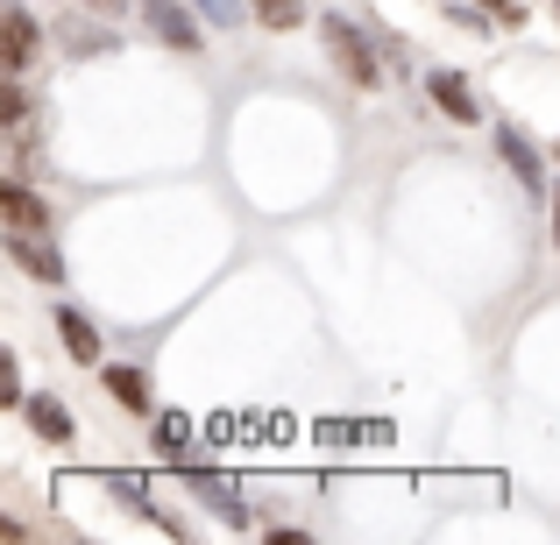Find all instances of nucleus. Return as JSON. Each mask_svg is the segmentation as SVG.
Instances as JSON below:
<instances>
[{"label":"nucleus","instance_id":"obj_1","mask_svg":"<svg viewBox=\"0 0 560 545\" xmlns=\"http://www.w3.org/2000/svg\"><path fill=\"white\" fill-rule=\"evenodd\" d=\"M319 43H327L334 71H341L348 85H362V93H376V85H383V57H376L383 43H370L348 14H327V22H319Z\"/></svg>","mask_w":560,"mask_h":545},{"label":"nucleus","instance_id":"obj_2","mask_svg":"<svg viewBox=\"0 0 560 545\" xmlns=\"http://www.w3.org/2000/svg\"><path fill=\"white\" fill-rule=\"evenodd\" d=\"M178 475H185V489L199 496L206 510H213L228 532H248V503H242V489H234L228 475H213V467H191V461H178Z\"/></svg>","mask_w":560,"mask_h":545},{"label":"nucleus","instance_id":"obj_3","mask_svg":"<svg viewBox=\"0 0 560 545\" xmlns=\"http://www.w3.org/2000/svg\"><path fill=\"white\" fill-rule=\"evenodd\" d=\"M36 50H43L36 14H28L22 0H8V8H0V57H8V71H28V64H36Z\"/></svg>","mask_w":560,"mask_h":545},{"label":"nucleus","instance_id":"obj_4","mask_svg":"<svg viewBox=\"0 0 560 545\" xmlns=\"http://www.w3.org/2000/svg\"><path fill=\"white\" fill-rule=\"evenodd\" d=\"M0 248H8V262H14L22 276H36V284H65V256H57V248L43 241V234L8 227V241H0Z\"/></svg>","mask_w":560,"mask_h":545},{"label":"nucleus","instance_id":"obj_5","mask_svg":"<svg viewBox=\"0 0 560 545\" xmlns=\"http://www.w3.org/2000/svg\"><path fill=\"white\" fill-rule=\"evenodd\" d=\"M142 8H150L156 43H171L178 57H199V22H191L199 8H185V0H142Z\"/></svg>","mask_w":560,"mask_h":545},{"label":"nucleus","instance_id":"obj_6","mask_svg":"<svg viewBox=\"0 0 560 545\" xmlns=\"http://www.w3.org/2000/svg\"><path fill=\"white\" fill-rule=\"evenodd\" d=\"M425 99H433L440 114H447V121H482V107H476V85L462 79V71H425Z\"/></svg>","mask_w":560,"mask_h":545},{"label":"nucleus","instance_id":"obj_7","mask_svg":"<svg viewBox=\"0 0 560 545\" xmlns=\"http://www.w3.org/2000/svg\"><path fill=\"white\" fill-rule=\"evenodd\" d=\"M497 156H504L511 164V178H518L525 191H547V164H539V150H533V135H525V128H497Z\"/></svg>","mask_w":560,"mask_h":545},{"label":"nucleus","instance_id":"obj_8","mask_svg":"<svg viewBox=\"0 0 560 545\" xmlns=\"http://www.w3.org/2000/svg\"><path fill=\"white\" fill-rule=\"evenodd\" d=\"M22 418H28V433H36V439H50V447H71V433H79V425H71V411L57 404L50 390H28Z\"/></svg>","mask_w":560,"mask_h":545},{"label":"nucleus","instance_id":"obj_9","mask_svg":"<svg viewBox=\"0 0 560 545\" xmlns=\"http://www.w3.org/2000/svg\"><path fill=\"white\" fill-rule=\"evenodd\" d=\"M0 213H8V227H22V234H50V205H43L36 199V191H28L22 178H8V185H0Z\"/></svg>","mask_w":560,"mask_h":545},{"label":"nucleus","instance_id":"obj_10","mask_svg":"<svg viewBox=\"0 0 560 545\" xmlns=\"http://www.w3.org/2000/svg\"><path fill=\"white\" fill-rule=\"evenodd\" d=\"M100 382H107V396L121 411H136V418H150V376H142V368H128V362H114V368H100Z\"/></svg>","mask_w":560,"mask_h":545},{"label":"nucleus","instance_id":"obj_11","mask_svg":"<svg viewBox=\"0 0 560 545\" xmlns=\"http://www.w3.org/2000/svg\"><path fill=\"white\" fill-rule=\"evenodd\" d=\"M57 333H65V355L71 362H85V368L100 362V327L79 312V305H57Z\"/></svg>","mask_w":560,"mask_h":545},{"label":"nucleus","instance_id":"obj_12","mask_svg":"<svg viewBox=\"0 0 560 545\" xmlns=\"http://www.w3.org/2000/svg\"><path fill=\"white\" fill-rule=\"evenodd\" d=\"M185 447H191V418L185 411H156V453H164V461H185Z\"/></svg>","mask_w":560,"mask_h":545},{"label":"nucleus","instance_id":"obj_13","mask_svg":"<svg viewBox=\"0 0 560 545\" xmlns=\"http://www.w3.org/2000/svg\"><path fill=\"white\" fill-rule=\"evenodd\" d=\"M0 404H8V411L28 404V390H22V355H14V347H0Z\"/></svg>","mask_w":560,"mask_h":545},{"label":"nucleus","instance_id":"obj_14","mask_svg":"<svg viewBox=\"0 0 560 545\" xmlns=\"http://www.w3.org/2000/svg\"><path fill=\"white\" fill-rule=\"evenodd\" d=\"M65 43H71V57H107V50H121V36H107V28H65Z\"/></svg>","mask_w":560,"mask_h":545},{"label":"nucleus","instance_id":"obj_15","mask_svg":"<svg viewBox=\"0 0 560 545\" xmlns=\"http://www.w3.org/2000/svg\"><path fill=\"white\" fill-rule=\"evenodd\" d=\"M256 8V22H270V28H299L305 22V0H248Z\"/></svg>","mask_w":560,"mask_h":545},{"label":"nucleus","instance_id":"obj_16","mask_svg":"<svg viewBox=\"0 0 560 545\" xmlns=\"http://www.w3.org/2000/svg\"><path fill=\"white\" fill-rule=\"evenodd\" d=\"M191 8H199V14H206V22H213V28H234V22H242V14H256V8H248V0H191Z\"/></svg>","mask_w":560,"mask_h":545},{"label":"nucleus","instance_id":"obj_17","mask_svg":"<svg viewBox=\"0 0 560 545\" xmlns=\"http://www.w3.org/2000/svg\"><path fill=\"white\" fill-rule=\"evenodd\" d=\"M0 121H8V128L28 121V93H22V85H0Z\"/></svg>","mask_w":560,"mask_h":545},{"label":"nucleus","instance_id":"obj_18","mask_svg":"<svg viewBox=\"0 0 560 545\" xmlns=\"http://www.w3.org/2000/svg\"><path fill=\"white\" fill-rule=\"evenodd\" d=\"M107 482H114V496H121V503H136V510H142V503H150V489H142V482H136V475H107Z\"/></svg>","mask_w":560,"mask_h":545},{"label":"nucleus","instance_id":"obj_19","mask_svg":"<svg viewBox=\"0 0 560 545\" xmlns=\"http://www.w3.org/2000/svg\"><path fill=\"white\" fill-rule=\"evenodd\" d=\"M476 8H482V14H497V22H511V28L525 22V8H518V0H476Z\"/></svg>","mask_w":560,"mask_h":545},{"label":"nucleus","instance_id":"obj_20","mask_svg":"<svg viewBox=\"0 0 560 545\" xmlns=\"http://www.w3.org/2000/svg\"><path fill=\"white\" fill-rule=\"evenodd\" d=\"M85 8H93V14H121L128 0H85Z\"/></svg>","mask_w":560,"mask_h":545},{"label":"nucleus","instance_id":"obj_21","mask_svg":"<svg viewBox=\"0 0 560 545\" xmlns=\"http://www.w3.org/2000/svg\"><path fill=\"white\" fill-rule=\"evenodd\" d=\"M547 199H553V248H560V185L547 191Z\"/></svg>","mask_w":560,"mask_h":545},{"label":"nucleus","instance_id":"obj_22","mask_svg":"<svg viewBox=\"0 0 560 545\" xmlns=\"http://www.w3.org/2000/svg\"><path fill=\"white\" fill-rule=\"evenodd\" d=\"M553 156H560V150H553Z\"/></svg>","mask_w":560,"mask_h":545}]
</instances>
